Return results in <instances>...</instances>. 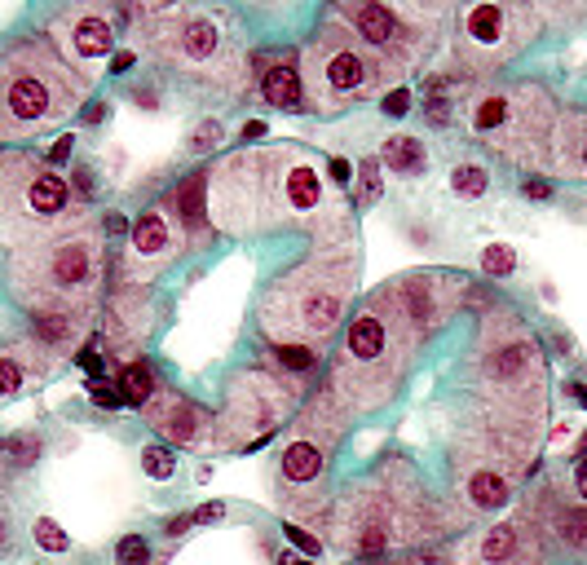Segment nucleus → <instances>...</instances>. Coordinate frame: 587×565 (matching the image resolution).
I'll list each match as a JSON object with an SVG mask.
<instances>
[{"label":"nucleus","mask_w":587,"mask_h":565,"mask_svg":"<svg viewBox=\"0 0 587 565\" xmlns=\"http://www.w3.org/2000/svg\"><path fill=\"white\" fill-rule=\"evenodd\" d=\"M208 217L226 234L310 226L323 243L327 230H341V204L327 195L318 164L301 146L226 155L208 173Z\"/></svg>","instance_id":"nucleus-1"},{"label":"nucleus","mask_w":587,"mask_h":565,"mask_svg":"<svg viewBox=\"0 0 587 565\" xmlns=\"http://www.w3.org/2000/svg\"><path fill=\"white\" fill-rule=\"evenodd\" d=\"M548 362L530 327L512 314H490L477 340V393L499 451L526 464L543 429Z\"/></svg>","instance_id":"nucleus-2"},{"label":"nucleus","mask_w":587,"mask_h":565,"mask_svg":"<svg viewBox=\"0 0 587 565\" xmlns=\"http://www.w3.org/2000/svg\"><path fill=\"white\" fill-rule=\"evenodd\" d=\"M13 292L22 305L40 314H62V319H84L102 292L107 278V238L93 217H67L62 226L44 230L27 243L13 247L9 265Z\"/></svg>","instance_id":"nucleus-3"},{"label":"nucleus","mask_w":587,"mask_h":565,"mask_svg":"<svg viewBox=\"0 0 587 565\" xmlns=\"http://www.w3.org/2000/svg\"><path fill=\"white\" fill-rule=\"evenodd\" d=\"M353 247L323 243L301 270L283 274L265 305H261V327L274 344H301L323 353V344L336 336L345 310L353 301V278H358V256H345Z\"/></svg>","instance_id":"nucleus-4"},{"label":"nucleus","mask_w":587,"mask_h":565,"mask_svg":"<svg viewBox=\"0 0 587 565\" xmlns=\"http://www.w3.org/2000/svg\"><path fill=\"white\" fill-rule=\"evenodd\" d=\"M438 535L433 499L420 490L415 472L402 464H389L380 477L353 486L336 504V548L350 557H384L389 548H411L420 539Z\"/></svg>","instance_id":"nucleus-5"},{"label":"nucleus","mask_w":587,"mask_h":565,"mask_svg":"<svg viewBox=\"0 0 587 565\" xmlns=\"http://www.w3.org/2000/svg\"><path fill=\"white\" fill-rule=\"evenodd\" d=\"M415 353V340L406 336L384 310L380 301L371 296L350 323V336H345V353L336 358V371H332V384L318 393L323 407H332L345 424L353 416L380 407L393 398L406 362Z\"/></svg>","instance_id":"nucleus-6"},{"label":"nucleus","mask_w":587,"mask_h":565,"mask_svg":"<svg viewBox=\"0 0 587 565\" xmlns=\"http://www.w3.org/2000/svg\"><path fill=\"white\" fill-rule=\"evenodd\" d=\"M84 80L44 44L27 40L0 62V137L40 133L80 107Z\"/></svg>","instance_id":"nucleus-7"},{"label":"nucleus","mask_w":587,"mask_h":565,"mask_svg":"<svg viewBox=\"0 0 587 565\" xmlns=\"http://www.w3.org/2000/svg\"><path fill=\"white\" fill-rule=\"evenodd\" d=\"M557 115H561L557 98L539 85H490V89H477L464 102L472 137H481L490 150H499L503 159L526 164V168L548 164Z\"/></svg>","instance_id":"nucleus-8"},{"label":"nucleus","mask_w":587,"mask_h":565,"mask_svg":"<svg viewBox=\"0 0 587 565\" xmlns=\"http://www.w3.org/2000/svg\"><path fill=\"white\" fill-rule=\"evenodd\" d=\"M301 71H305V80H301L305 107L318 115L350 111L353 102L375 98L384 89V80L393 76V67L384 58H375L345 22L341 27L327 22L314 31V40L301 53Z\"/></svg>","instance_id":"nucleus-9"},{"label":"nucleus","mask_w":587,"mask_h":565,"mask_svg":"<svg viewBox=\"0 0 587 565\" xmlns=\"http://www.w3.org/2000/svg\"><path fill=\"white\" fill-rule=\"evenodd\" d=\"M71 217V186L36 155H0V230L18 247Z\"/></svg>","instance_id":"nucleus-10"},{"label":"nucleus","mask_w":587,"mask_h":565,"mask_svg":"<svg viewBox=\"0 0 587 565\" xmlns=\"http://www.w3.org/2000/svg\"><path fill=\"white\" fill-rule=\"evenodd\" d=\"M336 18L350 27L353 36L384 58L393 71L420 67L424 53L438 40V22L446 18L442 4H384V0H350L336 4Z\"/></svg>","instance_id":"nucleus-11"},{"label":"nucleus","mask_w":587,"mask_h":565,"mask_svg":"<svg viewBox=\"0 0 587 565\" xmlns=\"http://www.w3.org/2000/svg\"><path fill=\"white\" fill-rule=\"evenodd\" d=\"M301 402V380L278 375L269 367L243 371L230 393H226V411L217 416V433L213 447L230 451V447H256L261 438L278 433L287 424V416Z\"/></svg>","instance_id":"nucleus-12"},{"label":"nucleus","mask_w":587,"mask_h":565,"mask_svg":"<svg viewBox=\"0 0 587 565\" xmlns=\"http://www.w3.org/2000/svg\"><path fill=\"white\" fill-rule=\"evenodd\" d=\"M159 31H150V44L159 58L181 67L186 76H208V80H243V71H230V31L226 18L213 9H155Z\"/></svg>","instance_id":"nucleus-13"},{"label":"nucleus","mask_w":587,"mask_h":565,"mask_svg":"<svg viewBox=\"0 0 587 565\" xmlns=\"http://www.w3.org/2000/svg\"><path fill=\"white\" fill-rule=\"evenodd\" d=\"M539 36V9L530 4H464L455 58L464 71H495Z\"/></svg>","instance_id":"nucleus-14"},{"label":"nucleus","mask_w":587,"mask_h":565,"mask_svg":"<svg viewBox=\"0 0 587 565\" xmlns=\"http://www.w3.org/2000/svg\"><path fill=\"white\" fill-rule=\"evenodd\" d=\"M464 296H469V283L460 274H411V278L389 283L375 301L406 336L420 344L429 332H438L455 319Z\"/></svg>","instance_id":"nucleus-15"},{"label":"nucleus","mask_w":587,"mask_h":565,"mask_svg":"<svg viewBox=\"0 0 587 565\" xmlns=\"http://www.w3.org/2000/svg\"><path fill=\"white\" fill-rule=\"evenodd\" d=\"M543 561V530L530 508L512 521H495L460 548V565H539Z\"/></svg>","instance_id":"nucleus-16"},{"label":"nucleus","mask_w":587,"mask_h":565,"mask_svg":"<svg viewBox=\"0 0 587 565\" xmlns=\"http://www.w3.org/2000/svg\"><path fill=\"white\" fill-rule=\"evenodd\" d=\"M327 451L332 442L314 438L301 429V438H292L278 455V490H283V508H310L323 504V477H327Z\"/></svg>","instance_id":"nucleus-17"},{"label":"nucleus","mask_w":587,"mask_h":565,"mask_svg":"<svg viewBox=\"0 0 587 565\" xmlns=\"http://www.w3.org/2000/svg\"><path fill=\"white\" fill-rule=\"evenodd\" d=\"M53 40L58 49L76 62V67H93L116 49V22L107 4H76L53 22Z\"/></svg>","instance_id":"nucleus-18"},{"label":"nucleus","mask_w":587,"mask_h":565,"mask_svg":"<svg viewBox=\"0 0 587 565\" xmlns=\"http://www.w3.org/2000/svg\"><path fill=\"white\" fill-rule=\"evenodd\" d=\"M141 411H146V424H150V429H159L168 442H177V447H190V451H199V447H213L217 416H208L199 402L181 398L177 389L159 384V389H155V398H150Z\"/></svg>","instance_id":"nucleus-19"},{"label":"nucleus","mask_w":587,"mask_h":565,"mask_svg":"<svg viewBox=\"0 0 587 565\" xmlns=\"http://www.w3.org/2000/svg\"><path fill=\"white\" fill-rule=\"evenodd\" d=\"M521 464L512 455H460V499L469 513H499L512 504V472Z\"/></svg>","instance_id":"nucleus-20"},{"label":"nucleus","mask_w":587,"mask_h":565,"mask_svg":"<svg viewBox=\"0 0 587 565\" xmlns=\"http://www.w3.org/2000/svg\"><path fill=\"white\" fill-rule=\"evenodd\" d=\"M181 243H186V230L177 222V213L168 208V204H155V208H146L141 217H137V226H133V238H128V265L137 270V274H159L177 252H181Z\"/></svg>","instance_id":"nucleus-21"},{"label":"nucleus","mask_w":587,"mask_h":565,"mask_svg":"<svg viewBox=\"0 0 587 565\" xmlns=\"http://www.w3.org/2000/svg\"><path fill=\"white\" fill-rule=\"evenodd\" d=\"M543 504L548 513L530 508V517L539 521L543 539H552L557 548L575 553V557H587V504L583 499H557V486L543 490Z\"/></svg>","instance_id":"nucleus-22"},{"label":"nucleus","mask_w":587,"mask_h":565,"mask_svg":"<svg viewBox=\"0 0 587 565\" xmlns=\"http://www.w3.org/2000/svg\"><path fill=\"white\" fill-rule=\"evenodd\" d=\"M548 173L557 177H587V111H561L557 115V133L548 146Z\"/></svg>","instance_id":"nucleus-23"},{"label":"nucleus","mask_w":587,"mask_h":565,"mask_svg":"<svg viewBox=\"0 0 587 565\" xmlns=\"http://www.w3.org/2000/svg\"><path fill=\"white\" fill-rule=\"evenodd\" d=\"M49 349L44 344H13V349H0V402H9V398H18V393H27L44 371H49V358H44Z\"/></svg>","instance_id":"nucleus-24"},{"label":"nucleus","mask_w":587,"mask_h":565,"mask_svg":"<svg viewBox=\"0 0 587 565\" xmlns=\"http://www.w3.org/2000/svg\"><path fill=\"white\" fill-rule=\"evenodd\" d=\"M261 98H265L269 107L287 111V115L305 111V93H301V71H296V62H292V58H278V62H269V67L261 71Z\"/></svg>","instance_id":"nucleus-25"},{"label":"nucleus","mask_w":587,"mask_h":565,"mask_svg":"<svg viewBox=\"0 0 587 565\" xmlns=\"http://www.w3.org/2000/svg\"><path fill=\"white\" fill-rule=\"evenodd\" d=\"M204 195H208V173H190L181 182V190H177V222H181V230L190 238H208V204H204Z\"/></svg>","instance_id":"nucleus-26"},{"label":"nucleus","mask_w":587,"mask_h":565,"mask_svg":"<svg viewBox=\"0 0 587 565\" xmlns=\"http://www.w3.org/2000/svg\"><path fill=\"white\" fill-rule=\"evenodd\" d=\"M380 164L393 168L398 177H420V173L429 168V150H424L420 137H411V133H393V137L384 141V150H380Z\"/></svg>","instance_id":"nucleus-27"},{"label":"nucleus","mask_w":587,"mask_h":565,"mask_svg":"<svg viewBox=\"0 0 587 565\" xmlns=\"http://www.w3.org/2000/svg\"><path fill=\"white\" fill-rule=\"evenodd\" d=\"M116 389H119V398H124L128 407H146V402L155 398V389H159V384H155V375L146 371V362H128V367L119 371Z\"/></svg>","instance_id":"nucleus-28"},{"label":"nucleus","mask_w":587,"mask_h":565,"mask_svg":"<svg viewBox=\"0 0 587 565\" xmlns=\"http://www.w3.org/2000/svg\"><path fill=\"white\" fill-rule=\"evenodd\" d=\"M451 190H455L460 199H481V195L490 190V173H486L481 164H460V168L451 173Z\"/></svg>","instance_id":"nucleus-29"},{"label":"nucleus","mask_w":587,"mask_h":565,"mask_svg":"<svg viewBox=\"0 0 587 565\" xmlns=\"http://www.w3.org/2000/svg\"><path fill=\"white\" fill-rule=\"evenodd\" d=\"M481 270H486L490 278H508V274L517 270V247H508V243L481 247Z\"/></svg>","instance_id":"nucleus-30"},{"label":"nucleus","mask_w":587,"mask_h":565,"mask_svg":"<svg viewBox=\"0 0 587 565\" xmlns=\"http://www.w3.org/2000/svg\"><path fill=\"white\" fill-rule=\"evenodd\" d=\"M141 468H146V477H155V481H168L173 472H177V455L168 451V447H146L141 451Z\"/></svg>","instance_id":"nucleus-31"},{"label":"nucleus","mask_w":587,"mask_h":565,"mask_svg":"<svg viewBox=\"0 0 587 565\" xmlns=\"http://www.w3.org/2000/svg\"><path fill=\"white\" fill-rule=\"evenodd\" d=\"M31 539L44 548V553H67L71 548V539H67V530L53 521V517H40L36 526H31Z\"/></svg>","instance_id":"nucleus-32"},{"label":"nucleus","mask_w":587,"mask_h":565,"mask_svg":"<svg viewBox=\"0 0 587 565\" xmlns=\"http://www.w3.org/2000/svg\"><path fill=\"white\" fill-rule=\"evenodd\" d=\"M358 204H371V199H380V190H384V182H380V164H375V155L371 159H362V168H358Z\"/></svg>","instance_id":"nucleus-33"},{"label":"nucleus","mask_w":587,"mask_h":565,"mask_svg":"<svg viewBox=\"0 0 587 565\" xmlns=\"http://www.w3.org/2000/svg\"><path fill=\"white\" fill-rule=\"evenodd\" d=\"M116 561H119V565H150V548H146V539H137V535L119 539Z\"/></svg>","instance_id":"nucleus-34"},{"label":"nucleus","mask_w":587,"mask_h":565,"mask_svg":"<svg viewBox=\"0 0 587 565\" xmlns=\"http://www.w3.org/2000/svg\"><path fill=\"white\" fill-rule=\"evenodd\" d=\"M402 565H460L455 557H446V553H424V548H411Z\"/></svg>","instance_id":"nucleus-35"},{"label":"nucleus","mask_w":587,"mask_h":565,"mask_svg":"<svg viewBox=\"0 0 587 565\" xmlns=\"http://www.w3.org/2000/svg\"><path fill=\"white\" fill-rule=\"evenodd\" d=\"M89 393H93V402H98V407H124L119 389H116V384H107V380H93V384H89Z\"/></svg>","instance_id":"nucleus-36"},{"label":"nucleus","mask_w":587,"mask_h":565,"mask_svg":"<svg viewBox=\"0 0 587 565\" xmlns=\"http://www.w3.org/2000/svg\"><path fill=\"white\" fill-rule=\"evenodd\" d=\"M287 539H292V544H296V548H301V557H314V553H318V539H314V535H310V530H301V526H296V521H292V526H287Z\"/></svg>","instance_id":"nucleus-37"},{"label":"nucleus","mask_w":587,"mask_h":565,"mask_svg":"<svg viewBox=\"0 0 587 565\" xmlns=\"http://www.w3.org/2000/svg\"><path fill=\"white\" fill-rule=\"evenodd\" d=\"M384 111H389V115H406V111H411V89H393V93H384Z\"/></svg>","instance_id":"nucleus-38"},{"label":"nucleus","mask_w":587,"mask_h":565,"mask_svg":"<svg viewBox=\"0 0 587 565\" xmlns=\"http://www.w3.org/2000/svg\"><path fill=\"white\" fill-rule=\"evenodd\" d=\"M217 137H221V124H213V119H208V124L195 133V150H213V146H217Z\"/></svg>","instance_id":"nucleus-39"},{"label":"nucleus","mask_w":587,"mask_h":565,"mask_svg":"<svg viewBox=\"0 0 587 565\" xmlns=\"http://www.w3.org/2000/svg\"><path fill=\"white\" fill-rule=\"evenodd\" d=\"M80 367H84V371H93V380H102V353H98L93 344H84V349H80Z\"/></svg>","instance_id":"nucleus-40"},{"label":"nucleus","mask_w":587,"mask_h":565,"mask_svg":"<svg viewBox=\"0 0 587 565\" xmlns=\"http://www.w3.org/2000/svg\"><path fill=\"white\" fill-rule=\"evenodd\" d=\"M9 451L18 455V464H31L40 447H36V438H13V442H9Z\"/></svg>","instance_id":"nucleus-41"},{"label":"nucleus","mask_w":587,"mask_h":565,"mask_svg":"<svg viewBox=\"0 0 587 565\" xmlns=\"http://www.w3.org/2000/svg\"><path fill=\"white\" fill-rule=\"evenodd\" d=\"M332 182H336L341 190L350 186V182H353V164H350V159H332Z\"/></svg>","instance_id":"nucleus-42"},{"label":"nucleus","mask_w":587,"mask_h":565,"mask_svg":"<svg viewBox=\"0 0 587 565\" xmlns=\"http://www.w3.org/2000/svg\"><path fill=\"white\" fill-rule=\"evenodd\" d=\"M71 141H76V137H58V141L49 146V159H53V164H67V159H71Z\"/></svg>","instance_id":"nucleus-43"},{"label":"nucleus","mask_w":587,"mask_h":565,"mask_svg":"<svg viewBox=\"0 0 587 565\" xmlns=\"http://www.w3.org/2000/svg\"><path fill=\"white\" fill-rule=\"evenodd\" d=\"M429 119H433V124H446V119H451V102H442V98L429 93Z\"/></svg>","instance_id":"nucleus-44"},{"label":"nucleus","mask_w":587,"mask_h":565,"mask_svg":"<svg viewBox=\"0 0 587 565\" xmlns=\"http://www.w3.org/2000/svg\"><path fill=\"white\" fill-rule=\"evenodd\" d=\"M575 499H583L587 504V455L575 464Z\"/></svg>","instance_id":"nucleus-45"},{"label":"nucleus","mask_w":587,"mask_h":565,"mask_svg":"<svg viewBox=\"0 0 587 565\" xmlns=\"http://www.w3.org/2000/svg\"><path fill=\"white\" fill-rule=\"evenodd\" d=\"M526 195L530 199H552V182H526Z\"/></svg>","instance_id":"nucleus-46"},{"label":"nucleus","mask_w":587,"mask_h":565,"mask_svg":"<svg viewBox=\"0 0 587 565\" xmlns=\"http://www.w3.org/2000/svg\"><path fill=\"white\" fill-rule=\"evenodd\" d=\"M217 517H221V504H208V508H199V513H195L190 521L199 526V521H217Z\"/></svg>","instance_id":"nucleus-47"},{"label":"nucleus","mask_w":587,"mask_h":565,"mask_svg":"<svg viewBox=\"0 0 587 565\" xmlns=\"http://www.w3.org/2000/svg\"><path fill=\"white\" fill-rule=\"evenodd\" d=\"M133 62H137V58H133V53L124 49V53H116V62H111V71H119V76H124V71H133Z\"/></svg>","instance_id":"nucleus-48"},{"label":"nucleus","mask_w":587,"mask_h":565,"mask_svg":"<svg viewBox=\"0 0 587 565\" xmlns=\"http://www.w3.org/2000/svg\"><path fill=\"white\" fill-rule=\"evenodd\" d=\"M84 119H89V124H98V119H107V107H102V102H93V107L84 111Z\"/></svg>","instance_id":"nucleus-49"},{"label":"nucleus","mask_w":587,"mask_h":565,"mask_svg":"<svg viewBox=\"0 0 587 565\" xmlns=\"http://www.w3.org/2000/svg\"><path fill=\"white\" fill-rule=\"evenodd\" d=\"M278 565H310V557H301V553H283Z\"/></svg>","instance_id":"nucleus-50"}]
</instances>
